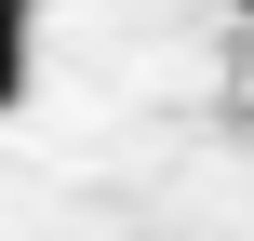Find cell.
I'll use <instances>...</instances> for the list:
<instances>
[{"label": "cell", "mask_w": 254, "mask_h": 241, "mask_svg": "<svg viewBox=\"0 0 254 241\" xmlns=\"http://www.w3.org/2000/svg\"><path fill=\"white\" fill-rule=\"evenodd\" d=\"M13 94H27V13L0 0V107H13Z\"/></svg>", "instance_id": "cell-1"}, {"label": "cell", "mask_w": 254, "mask_h": 241, "mask_svg": "<svg viewBox=\"0 0 254 241\" xmlns=\"http://www.w3.org/2000/svg\"><path fill=\"white\" fill-rule=\"evenodd\" d=\"M228 13H241V27H254V0H228Z\"/></svg>", "instance_id": "cell-2"}]
</instances>
